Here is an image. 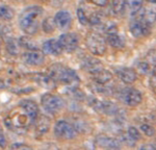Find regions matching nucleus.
Returning <instances> with one entry per match:
<instances>
[{"label": "nucleus", "instance_id": "1", "mask_svg": "<svg viewBox=\"0 0 156 150\" xmlns=\"http://www.w3.org/2000/svg\"><path fill=\"white\" fill-rule=\"evenodd\" d=\"M43 14L41 6L32 5L27 7L22 12L19 19V24L21 29L27 34H34L39 30V19Z\"/></svg>", "mask_w": 156, "mask_h": 150}, {"label": "nucleus", "instance_id": "29", "mask_svg": "<svg viewBox=\"0 0 156 150\" xmlns=\"http://www.w3.org/2000/svg\"><path fill=\"white\" fill-rule=\"evenodd\" d=\"M137 71L143 75H148L150 74L151 68H150V62H148L147 61L144 62H140L137 64Z\"/></svg>", "mask_w": 156, "mask_h": 150}, {"label": "nucleus", "instance_id": "41", "mask_svg": "<svg viewBox=\"0 0 156 150\" xmlns=\"http://www.w3.org/2000/svg\"><path fill=\"white\" fill-rule=\"evenodd\" d=\"M148 2H151V3H156V0H146Z\"/></svg>", "mask_w": 156, "mask_h": 150}, {"label": "nucleus", "instance_id": "18", "mask_svg": "<svg viewBox=\"0 0 156 150\" xmlns=\"http://www.w3.org/2000/svg\"><path fill=\"white\" fill-rule=\"evenodd\" d=\"M43 51L47 54H51V55H58L62 53V47L60 45L59 41L55 39H51L46 41L43 44Z\"/></svg>", "mask_w": 156, "mask_h": 150}, {"label": "nucleus", "instance_id": "31", "mask_svg": "<svg viewBox=\"0 0 156 150\" xmlns=\"http://www.w3.org/2000/svg\"><path fill=\"white\" fill-rule=\"evenodd\" d=\"M140 130H142L147 137H154L155 136V128L152 125L148 123L140 124Z\"/></svg>", "mask_w": 156, "mask_h": 150}, {"label": "nucleus", "instance_id": "17", "mask_svg": "<svg viewBox=\"0 0 156 150\" xmlns=\"http://www.w3.org/2000/svg\"><path fill=\"white\" fill-rule=\"evenodd\" d=\"M55 22H56V26L59 29H67L71 25L72 17L71 14L67 11H60L54 16Z\"/></svg>", "mask_w": 156, "mask_h": 150}, {"label": "nucleus", "instance_id": "25", "mask_svg": "<svg viewBox=\"0 0 156 150\" xmlns=\"http://www.w3.org/2000/svg\"><path fill=\"white\" fill-rule=\"evenodd\" d=\"M0 15H1L2 19L11 20L14 18L15 12L9 6L5 5V4H1V7H0Z\"/></svg>", "mask_w": 156, "mask_h": 150}, {"label": "nucleus", "instance_id": "10", "mask_svg": "<svg viewBox=\"0 0 156 150\" xmlns=\"http://www.w3.org/2000/svg\"><path fill=\"white\" fill-rule=\"evenodd\" d=\"M121 141L115 138L108 137L106 134H98L95 138V145L99 148L107 149H119L121 147Z\"/></svg>", "mask_w": 156, "mask_h": 150}, {"label": "nucleus", "instance_id": "12", "mask_svg": "<svg viewBox=\"0 0 156 150\" xmlns=\"http://www.w3.org/2000/svg\"><path fill=\"white\" fill-rule=\"evenodd\" d=\"M30 78L36 81L40 87L45 88L47 90H51L55 88V81L49 74L44 73H32L30 75Z\"/></svg>", "mask_w": 156, "mask_h": 150}, {"label": "nucleus", "instance_id": "26", "mask_svg": "<svg viewBox=\"0 0 156 150\" xmlns=\"http://www.w3.org/2000/svg\"><path fill=\"white\" fill-rule=\"evenodd\" d=\"M19 42H20V45H21V47H23V48L27 49V50L37 49V46L34 43V42H32V40H30L29 38H27V37L20 38Z\"/></svg>", "mask_w": 156, "mask_h": 150}, {"label": "nucleus", "instance_id": "14", "mask_svg": "<svg viewBox=\"0 0 156 150\" xmlns=\"http://www.w3.org/2000/svg\"><path fill=\"white\" fill-rule=\"evenodd\" d=\"M115 73L121 80L126 84H133L136 80V72L131 68H128V67H121V68L115 70Z\"/></svg>", "mask_w": 156, "mask_h": 150}, {"label": "nucleus", "instance_id": "38", "mask_svg": "<svg viewBox=\"0 0 156 150\" xmlns=\"http://www.w3.org/2000/svg\"><path fill=\"white\" fill-rule=\"evenodd\" d=\"M0 146H1V148L3 149L4 147H5V144H6V142H5V137H4V134H3V132L1 131V134H0Z\"/></svg>", "mask_w": 156, "mask_h": 150}, {"label": "nucleus", "instance_id": "39", "mask_svg": "<svg viewBox=\"0 0 156 150\" xmlns=\"http://www.w3.org/2000/svg\"><path fill=\"white\" fill-rule=\"evenodd\" d=\"M144 149H149V150L153 149V150H156L155 146H154L153 144H146V145H143V146L140 147V150H144Z\"/></svg>", "mask_w": 156, "mask_h": 150}, {"label": "nucleus", "instance_id": "6", "mask_svg": "<svg viewBox=\"0 0 156 150\" xmlns=\"http://www.w3.org/2000/svg\"><path fill=\"white\" fill-rule=\"evenodd\" d=\"M119 99L126 105L136 106L142 102L143 97L138 90L133 88H124L119 91Z\"/></svg>", "mask_w": 156, "mask_h": 150}, {"label": "nucleus", "instance_id": "15", "mask_svg": "<svg viewBox=\"0 0 156 150\" xmlns=\"http://www.w3.org/2000/svg\"><path fill=\"white\" fill-rule=\"evenodd\" d=\"M34 123H36V136L37 138H41L48 132L51 121L47 116L41 115V116L37 117Z\"/></svg>", "mask_w": 156, "mask_h": 150}, {"label": "nucleus", "instance_id": "2", "mask_svg": "<svg viewBox=\"0 0 156 150\" xmlns=\"http://www.w3.org/2000/svg\"><path fill=\"white\" fill-rule=\"evenodd\" d=\"M48 74L56 82L67 84L69 88H77L79 84V77L74 70L68 68L62 64H53L49 67Z\"/></svg>", "mask_w": 156, "mask_h": 150}, {"label": "nucleus", "instance_id": "8", "mask_svg": "<svg viewBox=\"0 0 156 150\" xmlns=\"http://www.w3.org/2000/svg\"><path fill=\"white\" fill-rule=\"evenodd\" d=\"M60 45L62 47V50L69 53H72L78 48L79 45V36L75 32H68L64 34L58 39Z\"/></svg>", "mask_w": 156, "mask_h": 150}, {"label": "nucleus", "instance_id": "30", "mask_svg": "<svg viewBox=\"0 0 156 150\" xmlns=\"http://www.w3.org/2000/svg\"><path fill=\"white\" fill-rule=\"evenodd\" d=\"M77 18L82 25L90 24V17L87 16V12H85L83 11V9H81V7H79V9H77Z\"/></svg>", "mask_w": 156, "mask_h": 150}, {"label": "nucleus", "instance_id": "11", "mask_svg": "<svg viewBox=\"0 0 156 150\" xmlns=\"http://www.w3.org/2000/svg\"><path fill=\"white\" fill-rule=\"evenodd\" d=\"M130 32L134 38H144L150 34V25L143 20H134L130 24Z\"/></svg>", "mask_w": 156, "mask_h": 150}, {"label": "nucleus", "instance_id": "34", "mask_svg": "<svg viewBox=\"0 0 156 150\" xmlns=\"http://www.w3.org/2000/svg\"><path fill=\"white\" fill-rule=\"evenodd\" d=\"M65 0H48V3L53 7H60L64 4Z\"/></svg>", "mask_w": 156, "mask_h": 150}, {"label": "nucleus", "instance_id": "23", "mask_svg": "<svg viewBox=\"0 0 156 150\" xmlns=\"http://www.w3.org/2000/svg\"><path fill=\"white\" fill-rule=\"evenodd\" d=\"M42 27H43V30L46 34H51L55 30L56 28V22H55V19L53 17H47L46 19L43 21V24H42Z\"/></svg>", "mask_w": 156, "mask_h": 150}, {"label": "nucleus", "instance_id": "28", "mask_svg": "<svg viewBox=\"0 0 156 150\" xmlns=\"http://www.w3.org/2000/svg\"><path fill=\"white\" fill-rule=\"evenodd\" d=\"M112 11L115 14L120 15L125 9V0H112Z\"/></svg>", "mask_w": 156, "mask_h": 150}, {"label": "nucleus", "instance_id": "33", "mask_svg": "<svg viewBox=\"0 0 156 150\" xmlns=\"http://www.w3.org/2000/svg\"><path fill=\"white\" fill-rule=\"evenodd\" d=\"M128 134H129L130 136L135 140V141H137V140L140 139V132H138V130L135 128V127H129V128H128Z\"/></svg>", "mask_w": 156, "mask_h": 150}, {"label": "nucleus", "instance_id": "22", "mask_svg": "<svg viewBox=\"0 0 156 150\" xmlns=\"http://www.w3.org/2000/svg\"><path fill=\"white\" fill-rule=\"evenodd\" d=\"M143 2L144 0H125V9H127L131 15H133L143 9Z\"/></svg>", "mask_w": 156, "mask_h": 150}, {"label": "nucleus", "instance_id": "27", "mask_svg": "<svg viewBox=\"0 0 156 150\" xmlns=\"http://www.w3.org/2000/svg\"><path fill=\"white\" fill-rule=\"evenodd\" d=\"M119 140L121 141V143H124L125 145L130 146V147L134 146L135 142H136L131 136H130L129 134H128V131L127 132H122V134H120V137H119Z\"/></svg>", "mask_w": 156, "mask_h": 150}, {"label": "nucleus", "instance_id": "3", "mask_svg": "<svg viewBox=\"0 0 156 150\" xmlns=\"http://www.w3.org/2000/svg\"><path fill=\"white\" fill-rule=\"evenodd\" d=\"M107 41L98 32H90L85 38V45L94 55H103L106 51Z\"/></svg>", "mask_w": 156, "mask_h": 150}, {"label": "nucleus", "instance_id": "32", "mask_svg": "<svg viewBox=\"0 0 156 150\" xmlns=\"http://www.w3.org/2000/svg\"><path fill=\"white\" fill-rule=\"evenodd\" d=\"M146 59L150 64H156V49H151L146 55Z\"/></svg>", "mask_w": 156, "mask_h": 150}, {"label": "nucleus", "instance_id": "4", "mask_svg": "<svg viewBox=\"0 0 156 150\" xmlns=\"http://www.w3.org/2000/svg\"><path fill=\"white\" fill-rule=\"evenodd\" d=\"M41 103L42 106L44 109V111H46L48 114L55 115L57 114L59 111H62V107L65 106V102L64 100L60 98L57 95L53 94H44L42 96L41 99Z\"/></svg>", "mask_w": 156, "mask_h": 150}, {"label": "nucleus", "instance_id": "16", "mask_svg": "<svg viewBox=\"0 0 156 150\" xmlns=\"http://www.w3.org/2000/svg\"><path fill=\"white\" fill-rule=\"evenodd\" d=\"M81 67L82 69L87 71L90 74L95 73L98 70L103 68L102 62L99 59H97L96 57H92V56H85L81 62Z\"/></svg>", "mask_w": 156, "mask_h": 150}, {"label": "nucleus", "instance_id": "19", "mask_svg": "<svg viewBox=\"0 0 156 150\" xmlns=\"http://www.w3.org/2000/svg\"><path fill=\"white\" fill-rule=\"evenodd\" d=\"M93 76V80L99 82V84H108L112 78V72H109L108 70L102 68L100 70H98L97 72L92 74Z\"/></svg>", "mask_w": 156, "mask_h": 150}, {"label": "nucleus", "instance_id": "13", "mask_svg": "<svg viewBox=\"0 0 156 150\" xmlns=\"http://www.w3.org/2000/svg\"><path fill=\"white\" fill-rule=\"evenodd\" d=\"M20 106L23 111L29 116V118L34 122H36L37 118L39 117V106L34 101L30 99L22 100L20 102Z\"/></svg>", "mask_w": 156, "mask_h": 150}, {"label": "nucleus", "instance_id": "7", "mask_svg": "<svg viewBox=\"0 0 156 150\" xmlns=\"http://www.w3.org/2000/svg\"><path fill=\"white\" fill-rule=\"evenodd\" d=\"M54 134L58 139L72 140L76 137L77 129L69 122L65 121V120H60V121H57L56 124L54 125Z\"/></svg>", "mask_w": 156, "mask_h": 150}, {"label": "nucleus", "instance_id": "24", "mask_svg": "<svg viewBox=\"0 0 156 150\" xmlns=\"http://www.w3.org/2000/svg\"><path fill=\"white\" fill-rule=\"evenodd\" d=\"M142 20L149 25L154 24L156 22V12L154 9H144Z\"/></svg>", "mask_w": 156, "mask_h": 150}, {"label": "nucleus", "instance_id": "5", "mask_svg": "<svg viewBox=\"0 0 156 150\" xmlns=\"http://www.w3.org/2000/svg\"><path fill=\"white\" fill-rule=\"evenodd\" d=\"M89 103L90 104V106L94 109H96L97 112H102V114L105 115H110V116H117L119 114L120 109L119 107L115 105V103L109 101H101V100L95 98L93 96H90L89 99H87Z\"/></svg>", "mask_w": 156, "mask_h": 150}, {"label": "nucleus", "instance_id": "35", "mask_svg": "<svg viewBox=\"0 0 156 150\" xmlns=\"http://www.w3.org/2000/svg\"><path fill=\"white\" fill-rule=\"evenodd\" d=\"M89 1L97 6H105L107 4L108 0H89Z\"/></svg>", "mask_w": 156, "mask_h": 150}, {"label": "nucleus", "instance_id": "9", "mask_svg": "<svg viewBox=\"0 0 156 150\" xmlns=\"http://www.w3.org/2000/svg\"><path fill=\"white\" fill-rule=\"evenodd\" d=\"M23 61L30 66H40L45 62V52L40 49L27 50L23 54Z\"/></svg>", "mask_w": 156, "mask_h": 150}, {"label": "nucleus", "instance_id": "40", "mask_svg": "<svg viewBox=\"0 0 156 150\" xmlns=\"http://www.w3.org/2000/svg\"><path fill=\"white\" fill-rule=\"evenodd\" d=\"M152 73H153V75L156 76V64L154 65V67H153V69H152Z\"/></svg>", "mask_w": 156, "mask_h": 150}, {"label": "nucleus", "instance_id": "21", "mask_svg": "<svg viewBox=\"0 0 156 150\" xmlns=\"http://www.w3.org/2000/svg\"><path fill=\"white\" fill-rule=\"evenodd\" d=\"M6 50L11 55H18L19 52H20V42L19 40H16V39H9L6 41Z\"/></svg>", "mask_w": 156, "mask_h": 150}, {"label": "nucleus", "instance_id": "42", "mask_svg": "<svg viewBox=\"0 0 156 150\" xmlns=\"http://www.w3.org/2000/svg\"><path fill=\"white\" fill-rule=\"evenodd\" d=\"M153 145H154V146H155V148H156V140H155V142H154V143H152Z\"/></svg>", "mask_w": 156, "mask_h": 150}, {"label": "nucleus", "instance_id": "37", "mask_svg": "<svg viewBox=\"0 0 156 150\" xmlns=\"http://www.w3.org/2000/svg\"><path fill=\"white\" fill-rule=\"evenodd\" d=\"M12 149H30V147L28 145H25V144H14L12 145Z\"/></svg>", "mask_w": 156, "mask_h": 150}, {"label": "nucleus", "instance_id": "20", "mask_svg": "<svg viewBox=\"0 0 156 150\" xmlns=\"http://www.w3.org/2000/svg\"><path fill=\"white\" fill-rule=\"evenodd\" d=\"M107 43L110 45L114 48H122L125 45V41L122 37L119 36L117 34V31H112L107 34V38H106Z\"/></svg>", "mask_w": 156, "mask_h": 150}, {"label": "nucleus", "instance_id": "36", "mask_svg": "<svg viewBox=\"0 0 156 150\" xmlns=\"http://www.w3.org/2000/svg\"><path fill=\"white\" fill-rule=\"evenodd\" d=\"M150 88L152 90V92L154 94H156V76L153 75L152 77L150 78Z\"/></svg>", "mask_w": 156, "mask_h": 150}]
</instances>
